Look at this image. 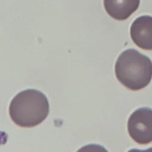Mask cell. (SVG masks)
I'll use <instances>...</instances> for the list:
<instances>
[{
	"instance_id": "cell-1",
	"label": "cell",
	"mask_w": 152,
	"mask_h": 152,
	"mask_svg": "<svg viewBox=\"0 0 152 152\" xmlns=\"http://www.w3.org/2000/svg\"><path fill=\"white\" fill-rule=\"evenodd\" d=\"M49 113L46 96L38 90L29 89L18 93L12 100L9 115L13 122L24 128L34 127L43 122Z\"/></svg>"
},
{
	"instance_id": "cell-2",
	"label": "cell",
	"mask_w": 152,
	"mask_h": 152,
	"mask_svg": "<svg viewBox=\"0 0 152 152\" xmlns=\"http://www.w3.org/2000/svg\"><path fill=\"white\" fill-rule=\"evenodd\" d=\"M118 80L126 88L138 91L148 85L152 79V61L134 49L123 51L115 65Z\"/></svg>"
},
{
	"instance_id": "cell-3",
	"label": "cell",
	"mask_w": 152,
	"mask_h": 152,
	"mask_svg": "<svg viewBox=\"0 0 152 152\" xmlns=\"http://www.w3.org/2000/svg\"><path fill=\"white\" fill-rule=\"evenodd\" d=\"M128 132L130 137L139 144L152 142V109L147 107L135 110L130 116Z\"/></svg>"
},
{
	"instance_id": "cell-4",
	"label": "cell",
	"mask_w": 152,
	"mask_h": 152,
	"mask_svg": "<svg viewBox=\"0 0 152 152\" xmlns=\"http://www.w3.org/2000/svg\"><path fill=\"white\" fill-rule=\"evenodd\" d=\"M133 42L144 50H152V17L144 15L136 18L130 28Z\"/></svg>"
},
{
	"instance_id": "cell-5",
	"label": "cell",
	"mask_w": 152,
	"mask_h": 152,
	"mask_svg": "<svg viewBox=\"0 0 152 152\" xmlns=\"http://www.w3.org/2000/svg\"><path fill=\"white\" fill-rule=\"evenodd\" d=\"M106 12L113 18L122 21L137 10L140 0H104Z\"/></svg>"
}]
</instances>
